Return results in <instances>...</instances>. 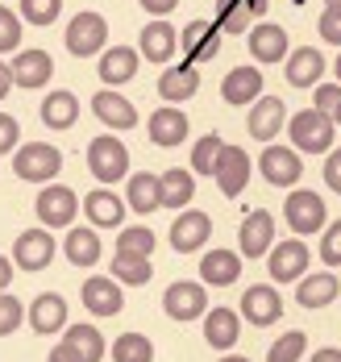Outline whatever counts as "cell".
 <instances>
[{"mask_svg": "<svg viewBox=\"0 0 341 362\" xmlns=\"http://www.w3.org/2000/svg\"><path fill=\"white\" fill-rule=\"evenodd\" d=\"M287 134H292V150H300V154H325V150H333L337 125H333L329 112L304 109L296 117H287Z\"/></svg>", "mask_w": 341, "mask_h": 362, "instance_id": "obj_1", "label": "cell"}, {"mask_svg": "<svg viewBox=\"0 0 341 362\" xmlns=\"http://www.w3.org/2000/svg\"><path fill=\"white\" fill-rule=\"evenodd\" d=\"M88 171L96 183H121L129 175V150L116 142V134H100L88 142Z\"/></svg>", "mask_w": 341, "mask_h": 362, "instance_id": "obj_2", "label": "cell"}, {"mask_svg": "<svg viewBox=\"0 0 341 362\" xmlns=\"http://www.w3.org/2000/svg\"><path fill=\"white\" fill-rule=\"evenodd\" d=\"M17 180L25 183H50L59 171H63V150L50 142H30L17 150V163H13Z\"/></svg>", "mask_w": 341, "mask_h": 362, "instance_id": "obj_3", "label": "cell"}, {"mask_svg": "<svg viewBox=\"0 0 341 362\" xmlns=\"http://www.w3.org/2000/svg\"><path fill=\"white\" fill-rule=\"evenodd\" d=\"M162 313H167L171 321H179V325H188V321H196V317H204V313H208V291H204V284L175 279L171 288L162 291Z\"/></svg>", "mask_w": 341, "mask_h": 362, "instance_id": "obj_4", "label": "cell"}, {"mask_svg": "<svg viewBox=\"0 0 341 362\" xmlns=\"http://www.w3.org/2000/svg\"><path fill=\"white\" fill-rule=\"evenodd\" d=\"M34 213H38L42 229H67L79 213V196L71 187H63V183H50V187H42L38 200H34Z\"/></svg>", "mask_w": 341, "mask_h": 362, "instance_id": "obj_5", "label": "cell"}, {"mask_svg": "<svg viewBox=\"0 0 341 362\" xmlns=\"http://www.w3.org/2000/svg\"><path fill=\"white\" fill-rule=\"evenodd\" d=\"M104 42H109V21L100 13H79V17H71V25H67V50L76 59L100 54Z\"/></svg>", "mask_w": 341, "mask_h": 362, "instance_id": "obj_6", "label": "cell"}, {"mask_svg": "<svg viewBox=\"0 0 341 362\" xmlns=\"http://www.w3.org/2000/svg\"><path fill=\"white\" fill-rule=\"evenodd\" d=\"M283 221L308 238V233H316V229H325V200L316 196V192H308V187H296L292 196H287V204H283Z\"/></svg>", "mask_w": 341, "mask_h": 362, "instance_id": "obj_7", "label": "cell"}, {"mask_svg": "<svg viewBox=\"0 0 341 362\" xmlns=\"http://www.w3.org/2000/svg\"><path fill=\"white\" fill-rule=\"evenodd\" d=\"M171 250L175 254H191L200 250L208 238H213V217L200 213V209H179V217L171 221Z\"/></svg>", "mask_w": 341, "mask_h": 362, "instance_id": "obj_8", "label": "cell"}, {"mask_svg": "<svg viewBox=\"0 0 341 362\" xmlns=\"http://www.w3.org/2000/svg\"><path fill=\"white\" fill-rule=\"evenodd\" d=\"M308 246H304L300 238H292V242H279V246H270L266 250V267H270V279L275 284H296L304 271H308Z\"/></svg>", "mask_w": 341, "mask_h": 362, "instance_id": "obj_9", "label": "cell"}, {"mask_svg": "<svg viewBox=\"0 0 341 362\" xmlns=\"http://www.w3.org/2000/svg\"><path fill=\"white\" fill-rule=\"evenodd\" d=\"M258 171L270 187H292L300 183L304 175V163H300V150H283V146H266L258 154Z\"/></svg>", "mask_w": 341, "mask_h": 362, "instance_id": "obj_10", "label": "cell"}, {"mask_svg": "<svg viewBox=\"0 0 341 362\" xmlns=\"http://www.w3.org/2000/svg\"><path fill=\"white\" fill-rule=\"evenodd\" d=\"M54 233L50 229H25V233H17V246H13V262L21 267V271H42V267H50V258H54Z\"/></svg>", "mask_w": 341, "mask_h": 362, "instance_id": "obj_11", "label": "cell"}, {"mask_svg": "<svg viewBox=\"0 0 341 362\" xmlns=\"http://www.w3.org/2000/svg\"><path fill=\"white\" fill-rule=\"evenodd\" d=\"M270 246H275V217L266 209L246 213L241 229H237V250L246 254V258H263Z\"/></svg>", "mask_w": 341, "mask_h": 362, "instance_id": "obj_12", "label": "cell"}, {"mask_svg": "<svg viewBox=\"0 0 341 362\" xmlns=\"http://www.w3.org/2000/svg\"><path fill=\"white\" fill-rule=\"evenodd\" d=\"M79 296H83V308H88L92 317H116V313L125 308V291H121V284L109 279V275H92Z\"/></svg>", "mask_w": 341, "mask_h": 362, "instance_id": "obj_13", "label": "cell"}, {"mask_svg": "<svg viewBox=\"0 0 341 362\" xmlns=\"http://www.w3.org/2000/svg\"><path fill=\"white\" fill-rule=\"evenodd\" d=\"M221 54V30L217 21H188L184 25V63H208Z\"/></svg>", "mask_w": 341, "mask_h": 362, "instance_id": "obj_14", "label": "cell"}, {"mask_svg": "<svg viewBox=\"0 0 341 362\" xmlns=\"http://www.w3.org/2000/svg\"><path fill=\"white\" fill-rule=\"evenodd\" d=\"M241 317H246L254 329L275 325V321L283 317V300H279V291L270 288V284H254V288L241 296Z\"/></svg>", "mask_w": 341, "mask_h": 362, "instance_id": "obj_15", "label": "cell"}, {"mask_svg": "<svg viewBox=\"0 0 341 362\" xmlns=\"http://www.w3.org/2000/svg\"><path fill=\"white\" fill-rule=\"evenodd\" d=\"M283 121H287V109H283L279 96H258V100L250 105V117H246L254 142H270V138L283 129Z\"/></svg>", "mask_w": 341, "mask_h": 362, "instance_id": "obj_16", "label": "cell"}, {"mask_svg": "<svg viewBox=\"0 0 341 362\" xmlns=\"http://www.w3.org/2000/svg\"><path fill=\"white\" fill-rule=\"evenodd\" d=\"M213 180L221 183V192H225L229 200H237L241 187L250 183V154L237 150V146H225V150H221V163H217V171H213Z\"/></svg>", "mask_w": 341, "mask_h": 362, "instance_id": "obj_17", "label": "cell"}, {"mask_svg": "<svg viewBox=\"0 0 341 362\" xmlns=\"http://www.w3.org/2000/svg\"><path fill=\"white\" fill-rule=\"evenodd\" d=\"M25 317H30V325L34 333L42 337H50V333H59V329H67V300L59 296V291H42L38 300L25 308Z\"/></svg>", "mask_w": 341, "mask_h": 362, "instance_id": "obj_18", "label": "cell"}, {"mask_svg": "<svg viewBox=\"0 0 341 362\" xmlns=\"http://www.w3.org/2000/svg\"><path fill=\"white\" fill-rule=\"evenodd\" d=\"M221 96H225V105H233V109L254 105L263 96V71L258 67H233L225 75V83H221Z\"/></svg>", "mask_w": 341, "mask_h": 362, "instance_id": "obj_19", "label": "cell"}, {"mask_svg": "<svg viewBox=\"0 0 341 362\" xmlns=\"http://www.w3.org/2000/svg\"><path fill=\"white\" fill-rule=\"evenodd\" d=\"M83 217L92 221L96 229H116L125 221V200L116 192H109V187H96V192L83 196Z\"/></svg>", "mask_w": 341, "mask_h": 362, "instance_id": "obj_20", "label": "cell"}, {"mask_svg": "<svg viewBox=\"0 0 341 362\" xmlns=\"http://www.w3.org/2000/svg\"><path fill=\"white\" fill-rule=\"evenodd\" d=\"M8 71H13L17 88H42V83H50L54 63H50L46 50H17V59L8 63Z\"/></svg>", "mask_w": 341, "mask_h": 362, "instance_id": "obj_21", "label": "cell"}, {"mask_svg": "<svg viewBox=\"0 0 341 362\" xmlns=\"http://www.w3.org/2000/svg\"><path fill=\"white\" fill-rule=\"evenodd\" d=\"M241 279V258L233 250H208L200 258V284H213V288H233Z\"/></svg>", "mask_w": 341, "mask_h": 362, "instance_id": "obj_22", "label": "cell"}, {"mask_svg": "<svg viewBox=\"0 0 341 362\" xmlns=\"http://www.w3.org/2000/svg\"><path fill=\"white\" fill-rule=\"evenodd\" d=\"M92 112H96L109 129H133V125H138V109H133L116 88L96 92V96H92Z\"/></svg>", "mask_w": 341, "mask_h": 362, "instance_id": "obj_23", "label": "cell"}, {"mask_svg": "<svg viewBox=\"0 0 341 362\" xmlns=\"http://www.w3.org/2000/svg\"><path fill=\"white\" fill-rule=\"evenodd\" d=\"M191 196H196V175L184 171V167H171V171H162L158 175V204L162 209H188Z\"/></svg>", "mask_w": 341, "mask_h": 362, "instance_id": "obj_24", "label": "cell"}, {"mask_svg": "<svg viewBox=\"0 0 341 362\" xmlns=\"http://www.w3.org/2000/svg\"><path fill=\"white\" fill-rule=\"evenodd\" d=\"M175 46H179V34H175V25H171V21H150V25L142 30L138 54H142V59H150V63H171Z\"/></svg>", "mask_w": 341, "mask_h": 362, "instance_id": "obj_25", "label": "cell"}, {"mask_svg": "<svg viewBox=\"0 0 341 362\" xmlns=\"http://www.w3.org/2000/svg\"><path fill=\"white\" fill-rule=\"evenodd\" d=\"M325 75V54L316 46H300L287 54V83L292 88H316Z\"/></svg>", "mask_w": 341, "mask_h": 362, "instance_id": "obj_26", "label": "cell"}, {"mask_svg": "<svg viewBox=\"0 0 341 362\" xmlns=\"http://www.w3.org/2000/svg\"><path fill=\"white\" fill-rule=\"evenodd\" d=\"M146 134H150L154 146H162V150H171V146H184V138H188V117L179 109H158L150 112V125H146Z\"/></svg>", "mask_w": 341, "mask_h": 362, "instance_id": "obj_27", "label": "cell"}, {"mask_svg": "<svg viewBox=\"0 0 341 362\" xmlns=\"http://www.w3.org/2000/svg\"><path fill=\"white\" fill-rule=\"evenodd\" d=\"M250 54H254L258 63H283V54H287V30L275 25V21L254 25V30H250Z\"/></svg>", "mask_w": 341, "mask_h": 362, "instance_id": "obj_28", "label": "cell"}, {"mask_svg": "<svg viewBox=\"0 0 341 362\" xmlns=\"http://www.w3.org/2000/svg\"><path fill=\"white\" fill-rule=\"evenodd\" d=\"M237 333H241V317L233 308H213L204 313V341L213 350H233L237 346Z\"/></svg>", "mask_w": 341, "mask_h": 362, "instance_id": "obj_29", "label": "cell"}, {"mask_svg": "<svg viewBox=\"0 0 341 362\" xmlns=\"http://www.w3.org/2000/svg\"><path fill=\"white\" fill-rule=\"evenodd\" d=\"M337 296H341V284H337V275H329V271H321V275H308L304 271L300 284H296V300H300L304 308H325Z\"/></svg>", "mask_w": 341, "mask_h": 362, "instance_id": "obj_30", "label": "cell"}, {"mask_svg": "<svg viewBox=\"0 0 341 362\" xmlns=\"http://www.w3.org/2000/svg\"><path fill=\"white\" fill-rule=\"evenodd\" d=\"M200 92V75L191 63H179V67H167L162 79H158V96L167 100V105H179V100H191Z\"/></svg>", "mask_w": 341, "mask_h": 362, "instance_id": "obj_31", "label": "cell"}, {"mask_svg": "<svg viewBox=\"0 0 341 362\" xmlns=\"http://www.w3.org/2000/svg\"><path fill=\"white\" fill-rule=\"evenodd\" d=\"M138 75V50H129V46H113V50H104L100 54V83H129Z\"/></svg>", "mask_w": 341, "mask_h": 362, "instance_id": "obj_32", "label": "cell"}, {"mask_svg": "<svg viewBox=\"0 0 341 362\" xmlns=\"http://www.w3.org/2000/svg\"><path fill=\"white\" fill-rule=\"evenodd\" d=\"M63 346H67L79 362H100L104 358V337H100L96 325H67L63 329Z\"/></svg>", "mask_w": 341, "mask_h": 362, "instance_id": "obj_33", "label": "cell"}, {"mask_svg": "<svg viewBox=\"0 0 341 362\" xmlns=\"http://www.w3.org/2000/svg\"><path fill=\"white\" fill-rule=\"evenodd\" d=\"M125 204L138 213V217H150L154 209H162L158 204V175H150V171H138V175H129V183H125Z\"/></svg>", "mask_w": 341, "mask_h": 362, "instance_id": "obj_34", "label": "cell"}, {"mask_svg": "<svg viewBox=\"0 0 341 362\" xmlns=\"http://www.w3.org/2000/svg\"><path fill=\"white\" fill-rule=\"evenodd\" d=\"M79 117V100L76 92H50L42 100V125L46 129H71Z\"/></svg>", "mask_w": 341, "mask_h": 362, "instance_id": "obj_35", "label": "cell"}, {"mask_svg": "<svg viewBox=\"0 0 341 362\" xmlns=\"http://www.w3.org/2000/svg\"><path fill=\"white\" fill-rule=\"evenodd\" d=\"M154 246H158V238H154L150 225H125L116 233V254L121 258H150Z\"/></svg>", "mask_w": 341, "mask_h": 362, "instance_id": "obj_36", "label": "cell"}, {"mask_svg": "<svg viewBox=\"0 0 341 362\" xmlns=\"http://www.w3.org/2000/svg\"><path fill=\"white\" fill-rule=\"evenodd\" d=\"M63 250L76 267H96L100 262V238H96V229H71Z\"/></svg>", "mask_w": 341, "mask_h": 362, "instance_id": "obj_37", "label": "cell"}, {"mask_svg": "<svg viewBox=\"0 0 341 362\" xmlns=\"http://www.w3.org/2000/svg\"><path fill=\"white\" fill-rule=\"evenodd\" d=\"M221 150H225V142L217 134H204L196 142V150H191V175H213L217 163H221Z\"/></svg>", "mask_w": 341, "mask_h": 362, "instance_id": "obj_38", "label": "cell"}, {"mask_svg": "<svg viewBox=\"0 0 341 362\" xmlns=\"http://www.w3.org/2000/svg\"><path fill=\"white\" fill-rule=\"evenodd\" d=\"M113 358L116 362H154L150 337H142V333H121L113 341Z\"/></svg>", "mask_w": 341, "mask_h": 362, "instance_id": "obj_39", "label": "cell"}, {"mask_svg": "<svg viewBox=\"0 0 341 362\" xmlns=\"http://www.w3.org/2000/svg\"><path fill=\"white\" fill-rule=\"evenodd\" d=\"M154 275V262L150 258H113V279L116 284H133V288H142V284H150Z\"/></svg>", "mask_w": 341, "mask_h": 362, "instance_id": "obj_40", "label": "cell"}, {"mask_svg": "<svg viewBox=\"0 0 341 362\" xmlns=\"http://www.w3.org/2000/svg\"><path fill=\"white\" fill-rule=\"evenodd\" d=\"M308 350V337H304L300 329H292V333H283L275 346H270V354L266 362H300V354Z\"/></svg>", "mask_w": 341, "mask_h": 362, "instance_id": "obj_41", "label": "cell"}, {"mask_svg": "<svg viewBox=\"0 0 341 362\" xmlns=\"http://www.w3.org/2000/svg\"><path fill=\"white\" fill-rule=\"evenodd\" d=\"M63 13V0H21V17L30 25H54Z\"/></svg>", "mask_w": 341, "mask_h": 362, "instance_id": "obj_42", "label": "cell"}, {"mask_svg": "<svg viewBox=\"0 0 341 362\" xmlns=\"http://www.w3.org/2000/svg\"><path fill=\"white\" fill-rule=\"evenodd\" d=\"M21 321H25V304H21L17 296L0 291V337L17 333V325H21Z\"/></svg>", "mask_w": 341, "mask_h": 362, "instance_id": "obj_43", "label": "cell"}, {"mask_svg": "<svg viewBox=\"0 0 341 362\" xmlns=\"http://www.w3.org/2000/svg\"><path fill=\"white\" fill-rule=\"evenodd\" d=\"M17 46H21V21H17L13 8L0 4V54H8V50H17Z\"/></svg>", "mask_w": 341, "mask_h": 362, "instance_id": "obj_44", "label": "cell"}, {"mask_svg": "<svg viewBox=\"0 0 341 362\" xmlns=\"http://www.w3.org/2000/svg\"><path fill=\"white\" fill-rule=\"evenodd\" d=\"M321 262H329V267H341V221L333 225H325V233H321Z\"/></svg>", "mask_w": 341, "mask_h": 362, "instance_id": "obj_45", "label": "cell"}, {"mask_svg": "<svg viewBox=\"0 0 341 362\" xmlns=\"http://www.w3.org/2000/svg\"><path fill=\"white\" fill-rule=\"evenodd\" d=\"M17 138H21V125H17V117H8V112H0V154H8V150H17Z\"/></svg>", "mask_w": 341, "mask_h": 362, "instance_id": "obj_46", "label": "cell"}, {"mask_svg": "<svg viewBox=\"0 0 341 362\" xmlns=\"http://www.w3.org/2000/svg\"><path fill=\"white\" fill-rule=\"evenodd\" d=\"M321 37H325L329 46H341V8H325V17H321Z\"/></svg>", "mask_w": 341, "mask_h": 362, "instance_id": "obj_47", "label": "cell"}, {"mask_svg": "<svg viewBox=\"0 0 341 362\" xmlns=\"http://www.w3.org/2000/svg\"><path fill=\"white\" fill-rule=\"evenodd\" d=\"M341 100V83H316V112H333Z\"/></svg>", "mask_w": 341, "mask_h": 362, "instance_id": "obj_48", "label": "cell"}, {"mask_svg": "<svg viewBox=\"0 0 341 362\" xmlns=\"http://www.w3.org/2000/svg\"><path fill=\"white\" fill-rule=\"evenodd\" d=\"M325 183L341 196V150H329V163H325Z\"/></svg>", "mask_w": 341, "mask_h": 362, "instance_id": "obj_49", "label": "cell"}, {"mask_svg": "<svg viewBox=\"0 0 341 362\" xmlns=\"http://www.w3.org/2000/svg\"><path fill=\"white\" fill-rule=\"evenodd\" d=\"M138 4H142L150 17H167V13H175V4H179V0H138Z\"/></svg>", "mask_w": 341, "mask_h": 362, "instance_id": "obj_50", "label": "cell"}, {"mask_svg": "<svg viewBox=\"0 0 341 362\" xmlns=\"http://www.w3.org/2000/svg\"><path fill=\"white\" fill-rule=\"evenodd\" d=\"M8 284H13V258L0 254V291H8Z\"/></svg>", "mask_w": 341, "mask_h": 362, "instance_id": "obj_51", "label": "cell"}, {"mask_svg": "<svg viewBox=\"0 0 341 362\" xmlns=\"http://www.w3.org/2000/svg\"><path fill=\"white\" fill-rule=\"evenodd\" d=\"M13 92V71H8V63H0V100Z\"/></svg>", "mask_w": 341, "mask_h": 362, "instance_id": "obj_52", "label": "cell"}, {"mask_svg": "<svg viewBox=\"0 0 341 362\" xmlns=\"http://www.w3.org/2000/svg\"><path fill=\"white\" fill-rule=\"evenodd\" d=\"M50 362H79V358L71 354V350H67V346H63V341H59V346L50 350Z\"/></svg>", "mask_w": 341, "mask_h": 362, "instance_id": "obj_53", "label": "cell"}, {"mask_svg": "<svg viewBox=\"0 0 341 362\" xmlns=\"http://www.w3.org/2000/svg\"><path fill=\"white\" fill-rule=\"evenodd\" d=\"M312 362H341V350H329V346H325V350L312 354Z\"/></svg>", "mask_w": 341, "mask_h": 362, "instance_id": "obj_54", "label": "cell"}, {"mask_svg": "<svg viewBox=\"0 0 341 362\" xmlns=\"http://www.w3.org/2000/svg\"><path fill=\"white\" fill-rule=\"evenodd\" d=\"M329 117H333V125H341V100H337V109L329 112Z\"/></svg>", "mask_w": 341, "mask_h": 362, "instance_id": "obj_55", "label": "cell"}, {"mask_svg": "<svg viewBox=\"0 0 341 362\" xmlns=\"http://www.w3.org/2000/svg\"><path fill=\"white\" fill-rule=\"evenodd\" d=\"M221 362H250V358H241V354H229V358H221Z\"/></svg>", "mask_w": 341, "mask_h": 362, "instance_id": "obj_56", "label": "cell"}, {"mask_svg": "<svg viewBox=\"0 0 341 362\" xmlns=\"http://www.w3.org/2000/svg\"><path fill=\"white\" fill-rule=\"evenodd\" d=\"M333 71H337V83H341V54H337V63H333Z\"/></svg>", "mask_w": 341, "mask_h": 362, "instance_id": "obj_57", "label": "cell"}, {"mask_svg": "<svg viewBox=\"0 0 341 362\" xmlns=\"http://www.w3.org/2000/svg\"><path fill=\"white\" fill-rule=\"evenodd\" d=\"M325 8H341V0H325Z\"/></svg>", "mask_w": 341, "mask_h": 362, "instance_id": "obj_58", "label": "cell"}]
</instances>
